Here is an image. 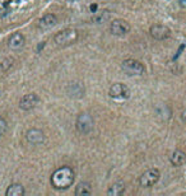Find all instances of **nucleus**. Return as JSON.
<instances>
[{"label":"nucleus","mask_w":186,"mask_h":196,"mask_svg":"<svg viewBox=\"0 0 186 196\" xmlns=\"http://www.w3.org/2000/svg\"><path fill=\"white\" fill-rule=\"evenodd\" d=\"M74 180H75V173L68 166L59 167L51 174V178H50L52 187L59 191L69 188L73 185Z\"/></svg>","instance_id":"obj_1"},{"label":"nucleus","mask_w":186,"mask_h":196,"mask_svg":"<svg viewBox=\"0 0 186 196\" xmlns=\"http://www.w3.org/2000/svg\"><path fill=\"white\" fill-rule=\"evenodd\" d=\"M78 37H79V33H78L77 29L66 28V29H63L58 33H55L54 42L60 47H65V46L75 44L78 41Z\"/></svg>","instance_id":"obj_2"},{"label":"nucleus","mask_w":186,"mask_h":196,"mask_svg":"<svg viewBox=\"0 0 186 196\" xmlns=\"http://www.w3.org/2000/svg\"><path fill=\"white\" fill-rule=\"evenodd\" d=\"M75 129L80 135H89L93 131V129H95L93 117L87 112L78 115L77 121H75Z\"/></svg>","instance_id":"obj_3"},{"label":"nucleus","mask_w":186,"mask_h":196,"mask_svg":"<svg viewBox=\"0 0 186 196\" xmlns=\"http://www.w3.org/2000/svg\"><path fill=\"white\" fill-rule=\"evenodd\" d=\"M122 71L129 76H142L145 73L144 65L137 59H126L121 64Z\"/></svg>","instance_id":"obj_4"},{"label":"nucleus","mask_w":186,"mask_h":196,"mask_svg":"<svg viewBox=\"0 0 186 196\" xmlns=\"http://www.w3.org/2000/svg\"><path fill=\"white\" fill-rule=\"evenodd\" d=\"M159 177H161V172L158 168H149L144 171L140 176H139V185L144 188H149L152 186H154L158 181H159Z\"/></svg>","instance_id":"obj_5"},{"label":"nucleus","mask_w":186,"mask_h":196,"mask_svg":"<svg viewBox=\"0 0 186 196\" xmlns=\"http://www.w3.org/2000/svg\"><path fill=\"white\" fill-rule=\"evenodd\" d=\"M108 95L116 101H125L130 97V89L124 83H114L108 89Z\"/></svg>","instance_id":"obj_6"},{"label":"nucleus","mask_w":186,"mask_h":196,"mask_svg":"<svg viewBox=\"0 0 186 196\" xmlns=\"http://www.w3.org/2000/svg\"><path fill=\"white\" fill-rule=\"evenodd\" d=\"M24 138L29 145H34V147L42 145L46 142V135L40 129H28L24 134Z\"/></svg>","instance_id":"obj_7"},{"label":"nucleus","mask_w":186,"mask_h":196,"mask_svg":"<svg viewBox=\"0 0 186 196\" xmlns=\"http://www.w3.org/2000/svg\"><path fill=\"white\" fill-rule=\"evenodd\" d=\"M130 32V24L124 21V19H114L112 22L110 23V33L117 36V37H122L125 34H127Z\"/></svg>","instance_id":"obj_8"},{"label":"nucleus","mask_w":186,"mask_h":196,"mask_svg":"<svg viewBox=\"0 0 186 196\" xmlns=\"http://www.w3.org/2000/svg\"><path fill=\"white\" fill-rule=\"evenodd\" d=\"M65 93H66L68 97L74 98V100H78V98L84 97V94H85V87L80 82H70L65 87Z\"/></svg>","instance_id":"obj_9"},{"label":"nucleus","mask_w":186,"mask_h":196,"mask_svg":"<svg viewBox=\"0 0 186 196\" xmlns=\"http://www.w3.org/2000/svg\"><path fill=\"white\" fill-rule=\"evenodd\" d=\"M40 103V97L36 93H27L19 100V108L22 111H31Z\"/></svg>","instance_id":"obj_10"},{"label":"nucleus","mask_w":186,"mask_h":196,"mask_svg":"<svg viewBox=\"0 0 186 196\" xmlns=\"http://www.w3.org/2000/svg\"><path fill=\"white\" fill-rule=\"evenodd\" d=\"M58 23H59L58 17L52 13H49V14L42 15L39 21H37V28L40 31H49V29L54 28L55 26H58Z\"/></svg>","instance_id":"obj_11"},{"label":"nucleus","mask_w":186,"mask_h":196,"mask_svg":"<svg viewBox=\"0 0 186 196\" xmlns=\"http://www.w3.org/2000/svg\"><path fill=\"white\" fill-rule=\"evenodd\" d=\"M151 36L157 41H164L171 36V29L164 24H153L149 28Z\"/></svg>","instance_id":"obj_12"},{"label":"nucleus","mask_w":186,"mask_h":196,"mask_svg":"<svg viewBox=\"0 0 186 196\" xmlns=\"http://www.w3.org/2000/svg\"><path fill=\"white\" fill-rule=\"evenodd\" d=\"M26 45V37L21 32H15L8 38V49L12 51H19Z\"/></svg>","instance_id":"obj_13"},{"label":"nucleus","mask_w":186,"mask_h":196,"mask_svg":"<svg viewBox=\"0 0 186 196\" xmlns=\"http://www.w3.org/2000/svg\"><path fill=\"white\" fill-rule=\"evenodd\" d=\"M170 162L173 167H180L186 163V153L181 149H176L170 155Z\"/></svg>","instance_id":"obj_14"},{"label":"nucleus","mask_w":186,"mask_h":196,"mask_svg":"<svg viewBox=\"0 0 186 196\" xmlns=\"http://www.w3.org/2000/svg\"><path fill=\"white\" fill-rule=\"evenodd\" d=\"M154 112H156V115L159 117V119L163 120V121L171 119V116H172L171 107H170V106H167V105H163V103L157 105L156 108H154Z\"/></svg>","instance_id":"obj_15"},{"label":"nucleus","mask_w":186,"mask_h":196,"mask_svg":"<svg viewBox=\"0 0 186 196\" xmlns=\"http://www.w3.org/2000/svg\"><path fill=\"white\" fill-rule=\"evenodd\" d=\"M110 18H111V13L108 10L95 12V14L90 18V22L95 24H102V23H106L107 21H110Z\"/></svg>","instance_id":"obj_16"},{"label":"nucleus","mask_w":186,"mask_h":196,"mask_svg":"<svg viewBox=\"0 0 186 196\" xmlns=\"http://www.w3.org/2000/svg\"><path fill=\"white\" fill-rule=\"evenodd\" d=\"M26 193V190L23 187V185L21 183H12L8 186L5 195L7 196H23Z\"/></svg>","instance_id":"obj_17"},{"label":"nucleus","mask_w":186,"mask_h":196,"mask_svg":"<svg viewBox=\"0 0 186 196\" xmlns=\"http://www.w3.org/2000/svg\"><path fill=\"white\" fill-rule=\"evenodd\" d=\"M93 192V188H92V185L89 182H79L75 187V196H87V195H92Z\"/></svg>","instance_id":"obj_18"},{"label":"nucleus","mask_w":186,"mask_h":196,"mask_svg":"<svg viewBox=\"0 0 186 196\" xmlns=\"http://www.w3.org/2000/svg\"><path fill=\"white\" fill-rule=\"evenodd\" d=\"M124 192H125V183L120 181L112 183L107 190L108 196H120V195H124Z\"/></svg>","instance_id":"obj_19"},{"label":"nucleus","mask_w":186,"mask_h":196,"mask_svg":"<svg viewBox=\"0 0 186 196\" xmlns=\"http://www.w3.org/2000/svg\"><path fill=\"white\" fill-rule=\"evenodd\" d=\"M13 65H14V59L7 57V59H4L2 63H0V70H2V71H8L9 69L13 68Z\"/></svg>","instance_id":"obj_20"},{"label":"nucleus","mask_w":186,"mask_h":196,"mask_svg":"<svg viewBox=\"0 0 186 196\" xmlns=\"http://www.w3.org/2000/svg\"><path fill=\"white\" fill-rule=\"evenodd\" d=\"M8 122H7V120L4 119V117H2L0 116V136L2 135H5L7 134V131H8Z\"/></svg>","instance_id":"obj_21"},{"label":"nucleus","mask_w":186,"mask_h":196,"mask_svg":"<svg viewBox=\"0 0 186 196\" xmlns=\"http://www.w3.org/2000/svg\"><path fill=\"white\" fill-rule=\"evenodd\" d=\"M45 44H46L45 41H44V42H40V45H39V47H37V52H40V51H41V50H42V49L45 47Z\"/></svg>","instance_id":"obj_22"},{"label":"nucleus","mask_w":186,"mask_h":196,"mask_svg":"<svg viewBox=\"0 0 186 196\" xmlns=\"http://www.w3.org/2000/svg\"><path fill=\"white\" fill-rule=\"evenodd\" d=\"M181 119H182V121L186 124V110L182 112V115H181Z\"/></svg>","instance_id":"obj_23"},{"label":"nucleus","mask_w":186,"mask_h":196,"mask_svg":"<svg viewBox=\"0 0 186 196\" xmlns=\"http://www.w3.org/2000/svg\"><path fill=\"white\" fill-rule=\"evenodd\" d=\"M0 98H2V90H0Z\"/></svg>","instance_id":"obj_24"}]
</instances>
